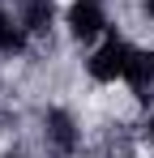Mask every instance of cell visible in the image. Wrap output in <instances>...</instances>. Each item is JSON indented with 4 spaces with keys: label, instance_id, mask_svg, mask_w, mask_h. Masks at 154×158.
Masks as SVG:
<instances>
[{
    "label": "cell",
    "instance_id": "cell-1",
    "mask_svg": "<svg viewBox=\"0 0 154 158\" xmlns=\"http://www.w3.org/2000/svg\"><path fill=\"white\" fill-rule=\"evenodd\" d=\"M39 128H43V150H47L51 158H77V150H81V128H77V120L64 107H47L43 120H39Z\"/></svg>",
    "mask_w": 154,
    "mask_h": 158
},
{
    "label": "cell",
    "instance_id": "cell-2",
    "mask_svg": "<svg viewBox=\"0 0 154 158\" xmlns=\"http://www.w3.org/2000/svg\"><path fill=\"white\" fill-rule=\"evenodd\" d=\"M128 60H133V47H128L120 34H107L99 47L90 52V60H86V73H90V81H99V85H107V81H124Z\"/></svg>",
    "mask_w": 154,
    "mask_h": 158
},
{
    "label": "cell",
    "instance_id": "cell-3",
    "mask_svg": "<svg viewBox=\"0 0 154 158\" xmlns=\"http://www.w3.org/2000/svg\"><path fill=\"white\" fill-rule=\"evenodd\" d=\"M64 26L77 43H94L99 34H107V9L103 0H73L64 9Z\"/></svg>",
    "mask_w": 154,
    "mask_h": 158
},
{
    "label": "cell",
    "instance_id": "cell-4",
    "mask_svg": "<svg viewBox=\"0 0 154 158\" xmlns=\"http://www.w3.org/2000/svg\"><path fill=\"white\" fill-rule=\"evenodd\" d=\"M128 90H133V98L137 103H150L154 98V52L150 47H133V60H128Z\"/></svg>",
    "mask_w": 154,
    "mask_h": 158
},
{
    "label": "cell",
    "instance_id": "cell-5",
    "mask_svg": "<svg viewBox=\"0 0 154 158\" xmlns=\"http://www.w3.org/2000/svg\"><path fill=\"white\" fill-rule=\"evenodd\" d=\"M17 22L30 39H43L56 26V0H17Z\"/></svg>",
    "mask_w": 154,
    "mask_h": 158
},
{
    "label": "cell",
    "instance_id": "cell-6",
    "mask_svg": "<svg viewBox=\"0 0 154 158\" xmlns=\"http://www.w3.org/2000/svg\"><path fill=\"white\" fill-rule=\"evenodd\" d=\"M30 47V34L17 22V9H4L0 4V56H22Z\"/></svg>",
    "mask_w": 154,
    "mask_h": 158
},
{
    "label": "cell",
    "instance_id": "cell-7",
    "mask_svg": "<svg viewBox=\"0 0 154 158\" xmlns=\"http://www.w3.org/2000/svg\"><path fill=\"white\" fill-rule=\"evenodd\" d=\"M141 9H146V17L154 22V0H141Z\"/></svg>",
    "mask_w": 154,
    "mask_h": 158
},
{
    "label": "cell",
    "instance_id": "cell-8",
    "mask_svg": "<svg viewBox=\"0 0 154 158\" xmlns=\"http://www.w3.org/2000/svg\"><path fill=\"white\" fill-rule=\"evenodd\" d=\"M146 137H150V145H154V115H150V124H146Z\"/></svg>",
    "mask_w": 154,
    "mask_h": 158
},
{
    "label": "cell",
    "instance_id": "cell-9",
    "mask_svg": "<svg viewBox=\"0 0 154 158\" xmlns=\"http://www.w3.org/2000/svg\"><path fill=\"white\" fill-rule=\"evenodd\" d=\"M0 158H22V154H0Z\"/></svg>",
    "mask_w": 154,
    "mask_h": 158
}]
</instances>
